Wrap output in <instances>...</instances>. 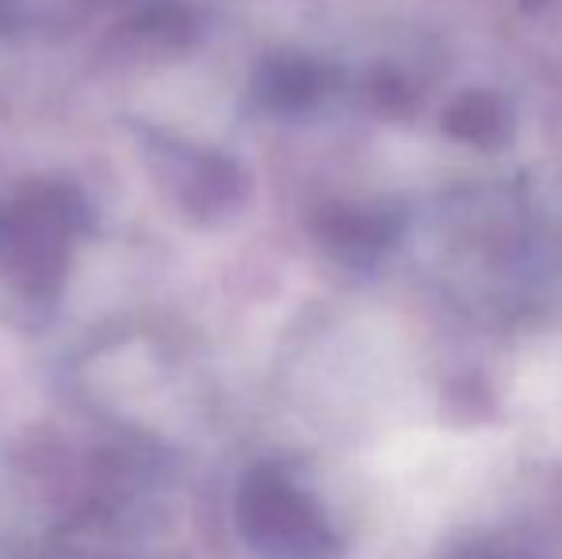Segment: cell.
Instances as JSON below:
<instances>
[{
  "mask_svg": "<svg viewBox=\"0 0 562 559\" xmlns=\"http://www.w3.org/2000/svg\"><path fill=\"white\" fill-rule=\"evenodd\" d=\"M252 540L272 559H337L329 525L295 494H265L252 514Z\"/></svg>",
  "mask_w": 562,
  "mask_h": 559,
  "instance_id": "obj_1",
  "label": "cell"
}]
</instances>
